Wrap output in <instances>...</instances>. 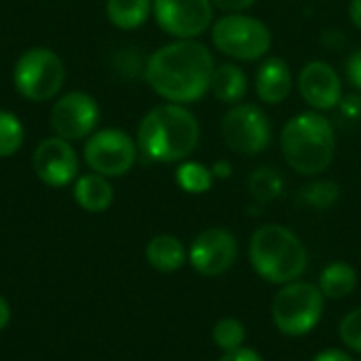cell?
I'll list each match as a JSON object with an SVG mask.
<instances>
[{"mask_svg":"<svg viewBox=\"0 0 361 361\" xmlns=\"http://www.w3.org/2000/svg\"><path fill=\"white\" fill-rule=\"evenodd\" d=\"M201 137L195 114L182 104L154 106L137 127V150L154 163H180L188 159Z\"/></svg>","mask_w":361,"mask_h":361,"instance_id":"cell-2","label":"cell"},{"mask_svg":"<svg viewBox=\"0 0 361 361\" xmlns=\"http://www.w3.org/2000/svg\"><path fill=\"white\" fill-rule=\"evenodd\" d=\"M85 163L104 178L125 176L137 159V142L123 129H99L87 137Z\"/></svg>","mask_w":361,"mask_h":361,"instance_id":"cell-9","label":"cell"},{"mask_svg":"<svg viewBox=\"0 0 361 361\" xmlns=\"http://www.w3.org/2000/svg\"><path fill=\"white\" fill-rule=\"evenodd\" d=\"M212 173H214V178H228V176H231V163L218 161V163L212 167Z\"/></svg>","mask_w":361,"mask_h":361,"instance_id":"cell-33","label":"cell"},{"mask_svg":"<svg viewBox=\"0 0 361 361\" xmlns=\"http://www.w3.org/2000/svg\"><path fill=\"white\" fill-rule=\"evenodd\" d=\"M146 260L152 269H157L161 273H173L184 267L186 250L178 237L157 235L146 245Z\"/></svg>","mask_w":361,"mask_h":361,"instance_id":"cell-18","label":"cell"},{"mask_svg":"<svg viewBox=\"0 0 361 361\" xmlns=\"http://www.w3.org/2000/svg\"><path fill=\"white\" fill-rule=\"evenodd\" d=\"M74 199L76 203L91 212V214H99V212H106L112 201H114V188L112 184L99 176V173H87L82 178L76 180L74 184Z\"/></svg>","mask_w":361,"mask_h":361,"instance_id":"cell-17","label":"cell"},{"mask_svg":"<svg viewBox=\"0 0 361 361\" xmlns=\"http://www.w3.org/2000/svg\"><path fill=\"white\" fill-rule=\"evenodd\" d=\"M345 76L349 80V85L360 91L361 93V49L353 51L349 57H347V63H345Z\"/></svg>","mask_w":361,"mask_h":361,"instance_id":"cell-27","label":"cell"},{"mask_svg":"<svg viewBox=\"0 0 361 361\" xmlns=\"http://www.w3.org/2000/svg\"><path fill=\"white\" fill-rule=\"evenodd\" d=\"M300 203L315 207V209H328L341 199V188L332 180H317L311 184H305L298 192Z\"/></svg>","mask_w":361,"mask_h":361,"instance_id":"cell-23","label":"cell"},{"mask_svg":"<svg viewBox=\"0 0 361 361\" xmlns=\"http://www.w3.org/2000/svg\"><path fill=\"white\" fill-rule=\"evenodd\" d=\"M99 123V106L85 91H70L61 95L51 108V127L53 131L68 140L89 137Z\"/></svg>","mask_w":361,"mask_h":361,"instance_id":"cell-11","label":"cell"},{"mask_svg":"<svg viewBox=\"0 0 361 361\" xmlns=\"http://www.w3.org/2000/svg\"><path fill=\"white\" fill-rule=\"evenodd\" d=\"M212 336H214V343L224 353H228V351H235V349L243 347V343H245V326L235 317H224L214 326Z\"/></svg>","mask_w":361,"mask_h":361,"instance_id":"cell-25","label":"cell"},{"mask_svg":"<svg viewBox=\"0 0 361 361\" xmlns=\"http://www.w3.org/2000/svg\"><path fill=\"white\" fill-rule=\"evenodd\" d=\"M239 256L237 237L226 228H207L199 233L190 245L188 260L192 269L205 277H218L226 273Z\"/></svg>","mask_w":361,"mask_h":361,"instance_id":"cell-12","label":"cell"},{"mask_svg":"<svg viewBox=\"0 0 361 361\" xmlns=\"http://www.w3.org/2000/svg\"><path fill=\"white\" fill-rule=\"evenodd\" d=\"M220 361H262V357L254 351V349H247V347H239L235 351H228L224 353Z\"/></svg>","mask_w":361,"mask_h":361,"instance_id":"cell-30","label":"cell"},{"mask_svg":"<svg viewBox=\"0 0 361 361\" xmlns=\"http://www.w3.org/2000/svg\"><path fill=\"white\" fill-rule=\"evenodd\" d=\"M152 13V0H108V21L118 30H135L148 21Z\"/></svg>","mask_w":361,"mask_h":361,"instance_id":"cell-19","label":"cell"},{"mask_svg":"<svg viewBox=\"0 0 361 361\" xmlns=\"http://www.w3.org/2000/svg\"><path fill=\"white\" fill-rule=\"evenodd\" d=\"M176 182L184 192L190 195H203L212 188L214 184V173L209 167L197 161H186L178 167L176 171Z\"/></svg>","mask_w":361,"mask_h":361,"instance_id":"cell-22","label":"cell"},{"mask_svg":"<svg viewBox=\"0 0 361 361\" xmlns=\"http://www.w3.org/2000/svg\"><path fill=\"white\" fill-rule=\"evenodd\" d=\"M23 135L25 129L17 118V114L8 110H0V159L13 157L21 148Z\"/></svg>","mask_w":361,"mask_h":361,"instance_id":"cell-24","label":"cell"},{"mask_svg":"<svg viewBox=\"0 0 361 361\" xmlns=\"http://www.w3.org/2000/svg\"><path fill=\"white\" fill-rule=\"evenodd\" d=\"M250 262L269 283H292L302 277L309 252L300 237L281 224H264L250 239Z\"/></svg>","mask_w":361,"mask_h":361,"instance_id":"cell-4","label":"cell"},{"mask_svg":"<svg viewBox=\"0 0 361 361\" xmlns=\"http://www.w3.org/2000/svg\"><path fill=\"white\" fill-rule=\"evenodd\" d=\"M313 361H353L345 351H338V349H328V351H322L319 355H315Z\"/></svg>","mask_w":361,"mask_h":361,"instance_id":"cell-31","label":"cell"},{"mask_svg":"<svg viewBox=\"0 0 361 361\" xmlns=\"http://www.w3.org/2000/svg\"><path fill=\"white\" fill-rule=\"evenodd\" d=\"M66 80V66L61 57L47 49L34 47L19 55L13 68V85L17 93L30 102H47L55 97Z\"/></svg>","mask_w":361,"mask_h":361,"instance_id":"cell-7","label":"cell"},{"mask_svg":"<svg viewBox=\"0 0 361 361\" xmlns=\"http://www.w3.org/2000/svg\"><path fill=\"white\" fill-rule=\"evenodd\" d=\"M298 91L302 99L317 112L338 108L343 99V78L328 61H309L298 74Z\"/></svg>","mask_w":361,"mask_h":361,"instance_id":"cell-14","label":"cell"},{"mask_svg":"<svg viewBox=\"0 0 361 361\" xmlns=\"http://www.w3.org/2000/svg\"><path fill=\"white\" fill-rule=\"evenodd\" d=\"M254 2L256 0H212V4L224 13H245Z\"/></svg>","mask_w":361,"mask_h":361,"instance_id":"cell-29","label":"cell"},{"mask_svg":"<svg viewBox=\"0 0 361 361\" xmlns=\"http://www.w3.org/2000/svg\"><path fill=\"white\" fill-rule=\"evenodd\" d=\"M286 163L300 176H322L334 161L336 133L328 116L317 110L292 116L279 135Z\"/></svg>","mask_w":361,"mask_h":361,"instance_id":"cell-3","label":"cell"},{"mask_svg":"<svg viewBox=\"0 0 361 361\" xmlns=\"http://www.w3.org/2000/svg\"><path fill=\"white\" fill-rule=\"evenodd\" d=\"M357 286V273L349 262H332L319 275V290L330 300H341L349 296Z\"/></svg>","mask_w":361,"mask_h":361,"instance_id":"cell-20","label":"cell"},{"mask_svg":"<svg viewBox=\"0 0 361 361\" xmlns=\"http://www.w3.org/2000/svg\"><path fill=\"white\" fill-rule=\"evenodd\" d=\"M281 192H283V178L273 167H258L250 176V195L258 203L267 205L277 197H281Z\"/></svg>","mask_w":361,"mask_h":361,"instance_id":"cell-21","label":"cell"},{"mask_svg":"<svg viewBox=\"0 0 361 361\" xmlns=\"http://www.w3.org/2000/svg\"><path fill=\"white\" fill-rule=\"evenodd\" d=\"M224 144L243 157H256L271 146L273 127L267 112L256 104H235L220 123Z\"/></svg>","mask_w":361,"mask_h":361,"instance_id":"cell-8","label":"cell"},{"mask_svg":"<svg viewBox=\"0 0 361 361\" xmlns=\"http://www.w3.org/2000/svg\"><path fill=\"white\" fill-rule=\"evenodd\" d=\"M32 167L42 184L51 188H61L78 176V154L68 140L59 135L47 137L36 146Z\"/></svg>","mask_w":361,"mask_h":361,"instance_id":"cell-13","label":"cell"},{"mask_svg":"<svg viewBox=\"0 0 361 361\" xmlns=\"http://www.w3.org/2000/svg\"><path fill=\"white\" fill-rule=\"evenodd\" d=\"M11 322V309H8V302L0 296V330H4Z\"/></svg>","mask_w":361,"mask_h":361,"instance_id":"cell-34","label":"cell"},{"mask_svg":"<svg viewBox=\"0 0 361 361\" xmlns=\"http://www.w3.org/2000/svg\"><path fill=\"white\" fill-rule=\"evenodd\" d=\"M214 57L199 40H173L157 49L144 68L150 89L171 104H195L209 91Z\"/></svg>","mask_w":361,"mask_h":361,"instance_id":"cell-1","label":"cell"},{"mask_svg":"<svg viewBox=\"0 0 361 361\" xmlns=\"http://www.w3.org/2000/svg\"><path fill=\"white\" fill-rule=\"evenodd\" d=\"M343 116H347L349 121H360L361 118V93H349L343 95L341 104H338Z\"/></svg>","mask_w":361,"mask_h":361,"instance_id":"cell-28","label":"cell"},{"mask_svg":"<svg viewBox=\"0 0 361 361\" xmlns=\"http://www.w3.org/2000/svg\"><path fill=\"white\" fill-rule=\"evenodd\" d=\"M256 95L269 106L283 104L294 89L292 68L283 57H267L256 72Z\"/></svg>","mask_w":361,"mask_h":361,"instance_id":"cell-15","label":"cell"},{"mask_svg":"<svg viewBox=\"0 0 361 361\" xmlns=\"http://www.w3.org/2000/svg\"><path fill=\"white\" fill-rule=\"evenodd\" d=\"M341 341L353 349L361 353V307L360 309H353L351 313L345 315V319L341 322Z\"/></svg>","mask_w":361,"mask_h":361,"instance_id":"cell-26","label":"cell"},{"mask_svg":"<svg viewBox=\"0 0 361 361\" xmlns=\"http://www.w3.org/2000/svg\"><path fill=\"white\" fill-rule=\"evenodd\" d=\"M326 296L307 281L286 283L273 300V324L286 336H305L322 319Z\"/></svg>","mask_w":361,"mask_h":361,"instance_id":"cell-6","label":"cell"},{"mask_svg":"<svg viewBox=\"0 0 361 361\" xmlns=\"http://www.w3.org/2000/svg\"><path fill=\"white\" fill-rule=\"evenodd\" d=\"M247 89H250L247 74L237 63H222L214 68L209 91L218 102L228 106L241 104V99L247 95Z\"/></svg>","mask_w":361,"mask_h":361,"instance_id":"cell-16","label":"cell"},{"mask_svg":"<svg viewBox=\"0 0 361 361\" xmlns=\"http://www.w3.org/2000/svg\"><path fill=\"white\" fill-rule=\"evenodd\" d=\"M349 19H351V23L361 30V0H351V4H349Z\"/></svg>","mask_w":361,"mask_h":361,"instance_id":"cell-32","label":"cell"},{"mask_svg":"<svg viewBox=\"0 0 361 361\" xmlns=\"http://www.w3.org/2000/svg\"><path fill=\"white\" fill-rule=\"evenodd\" d=\"M159 27L176 40H197L214 23L212 0H152Z\"/></svg>","mask_w":361,"mask_h":361,"instance_id":"cell-10","label":"cell"},{"mask_svg":"<svg viewBox=\"0 0 361 361\" xmlns=\"http://www.w3.org/2000/svg\"><path fill=\"white\" fill-rule=\"evenodd\" d=\"M212 42L226 57L258 61L273 47V34L264 21L245 13H224L212 23Z\"/></svg>","mask_w":361,"mask_h":361,"instance_id":"cell-5","label":"cell"}]
</instances>
